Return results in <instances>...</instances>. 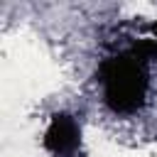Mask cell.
I'll list each match as a JSON object with an SVG mask.
<instances>
[{"label": "cell", "mask_w": 157, "mask_h": 157, "mask_svg": "<svg viewBox=\"0 0 157 157\" xmlns=\"http://www.w3.org/2000/svg\"><path fill=\"white\" fill-rule=\"evenodd\" d=\"M152 59L147 39L135 42L132 47L108 56L98 66V81L103 88V101L113 113L130 115L137 113L150 91L147 61Z\"/></svg>", "instance_id": "cell-1"}, {"label": "cell", "mask_w": 157, "mask_h": 157, "mask_svg": "<svg viewBox=\"0 0 157 157\" xmlns=\"http://www.w3.org/2000/svg\"><path fill=\"white\" fill-rule=\"evenodd\" d=\"M44 147L54 157H76L81 147V128L74 115L56 113L44 130Z\"/></svg>", "instance_id": "cell-2"}, {"label": "cell", "mask_w": 157, "mask_h": 157, "mask_svg": "<svg viewBox=\"0 0 157 157\" xmlns=\"http://www.w3.org/2000/svg\"><path fill=\"white\" fill-rule=\"evenodd\" d=\"M147 47H150V54L157 56V25H155V34L147 39Z\"/></svg>", "instance_id": "cell-3"}]
</instances>
